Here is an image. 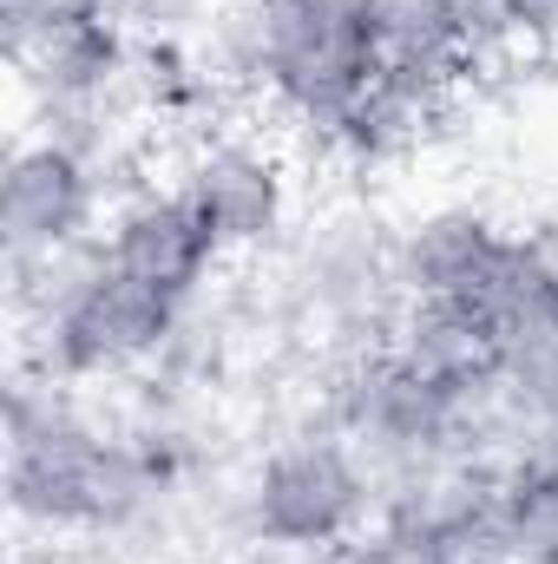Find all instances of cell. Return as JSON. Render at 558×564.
Masks as SVG:
<instances>
[{"instance_id": "1", "label": "cell", "mask_w": 558, "mask_h": 564, "mask_svg": "<svg viewBox=\"0 0 558 564\" xmlns=\"http://www.w3.org/2000/svg\"><path fill=\"white\" fill-rule=\"evenodd\" d=\"M217 53L322 144L382 73L368 0H237L217 20Z\"/></svg>"}, {"instance_id": "2", "label": "cell", "mask_w": 558, "mask_h": 564, "mask_svg": "<svg viewBox=\"0 0 558 564\" xmlns=\"http://www.w3.org/2000/svg\"><path fill=\"white\" fill-rule=\"evenodd\" d=\"M106 433L66 401V381L20 375L7 388V506L26 532H99Z\"/></svg>"}, {"instance_id": "3", "label": "cell", "mask_w": 558, "mask_h": 564, "mask_svg": "<svg viewBox=\"0 0 558 564\" xmlns=\"http://www.w3.org/2000/svg\"><path fill=\"white\" fill-rule=\"evenodd\" d=\"M368 506H375V479L362 466V446L342 426H315L257 459L244 492V525L264 552L329 558L348 532H362Z\"/></svg>"}, {"instance_id": "4", "label": "cell", "mask_w": 558, "mask_h": 564, "mask_svg": "<svg viewBox=\"0 0 558 564\" xmlns=\"http://www.w3.org/2000/svg\"><path fill=\"white\" fill-rule=\"evenodd\" d=\"M178 335H184V302L119 276L99 257L33 322V368L53 381H99L171 355Z\"/></svg>"}, {"instance_id": "5", "label": "cell", "mask_w": 558, "mask_h": 564, "mask_svg": "<svg viewBox=\"0 0 558 564\" xmlns=\"http://www.w3.org/2000/svg\"><path fill=\"white\" fill-rule=\"evenodd\" d=\"M480 408L486 401L427 381L395 348H375V355H355L342 368V381L329 394V426H342L388 473H408V466L460 453L466 433L480 426Z\"/></svg>"}, {"instance_id": "6", "label": "cell", "mask_w": 558, "mask_h": 564, "mask_svg": "<svg viewBox=\"0 0 558 564\" xmlns=\"http://www.w3.org/2000/svg\"><path fill=\"white\" fill-rule=\"evenodd\" d=\"M99 204V177L93 158L66 139H33L13 144L7 171H0V243L7 263H33V257H60L73 243H86Z\"/></svg>"}, {"instance_id": "7", "label": "cell", "mask_w": 558, "mask_h": 564, "mask_svg": "<svg viewBox=\"0 0 558 564\" xmlns=\"http://www.w3.org/2000/svg\"><path fill=\"white\" fill-rule=\"evenodd\" d=\"M99 243H106V263L119 276L144 282L158 295H178V302H191L211 282L217 257H224L184 191H139V197H126Z\"/></svg>"}, {"instance_id": "8", "label": "cell", "mask_w": 558, "mask_h": 564, "mask_svg": "<svg viewBox=\"0 0 558 564\" xmlns=\"http://www.w3.org/2000/svg\"><path fill=\"white\" fill-rule=\"evenodd\" d=\"M184 197L197 204L204 230L217 237V250H257L282 230L289 210V184L282 164L250 139H217L204 144L184 171Z\"/></svg>"}, {"instance_id": "9", "label": "cell", "mask_w": 558, "mask_h": 564, "mask_svg": "<svg viewBox=\"0 0 558 564\" xmlns=\"http://www.w3.org/2000/svg\"><path fill=\"white\" fill-rule=\"evenodd\" d=\"M401 361H415L427 381L493 401L500 394V341L480 322L473 302H447V295H408V308L395 315V341Z\"/></svg>"}, {"instance_id": "10", "label": "cell", "mask_w": 558, "mask_h": 564, "mask_svg": "<svg viewBox=\"0 0 558 564\" xmlns=\"http://www.w3.org/2000/svg\"><path fill=\"white\" fill-rule=\"evenodd\" d=\"M500 243H506V230L493 217H480V210H433V217L408 224L395 237V250H388L395 257V289L466 302L486 282Z\"/></svg>"}, {"instance_id": "11", "label": "cell", "mask_w": 558, "mask_h": 564, "mask_svg": "<svg viewBox=\"0 0 558 564\" xmlns=\"http://www.w3.org/2000/svg\"><path fill=\"white\" fill-rule=\"evenodd\" d=\"M447 99H453V79L382 66L375 86H368V93L348 106V119L335 126L329 151H342L348 164H388V158H408V151L447 119Z\"/></svg>"}, {"instance_id": "12", "label": "cell", "mask_w": 558, "mask_h": 564, "mask_svg": "<svg viewBox=\"0 0 558 564\" xmlns=\"http://www.w3.org/2000/svg\"><path fill=\"white\" fill-rule=\"evenodd\" d=\"M368 33L382 66L395 73H433V79L473 73L466 0H368Z\"/></svg>"}, {"instance_id": "13", "label": "cell", "mask_w": 558, "mask_h": 564, "mask_svg": "<svg viewBox=\"0 0 558 564\" xmlns=\"http://www.w3.org/2000/svg\"><path fill=\"white\" fill-rule=\"evenodd\" d=\"M500 525L519 564H558V453L500 466Z\"/></svg>"}, {"instance_id": "14", "label": "cell", "mask_w": 558, "mask_h": 564, "mask_svg": "<svg viewBox=\"0 0 558 564\" xmlns=\"http://www.w3.org/2000/svg\"><path fill=\"white\" fill-rule=\"evenodd\" d=\"M322 564H460V558L440 532H420L408 519H375V525L348 532Z\"/></svg>"}, {"instance_id": "15", "label": "cell", "mask_w": 558, "mask_h": 564, "mask_svg": "<svg viewBox=\"0 0 558 564\" xmlns=\"http://www.w3.org/2000/svg\"><path fill=\"white\" fill-rule=\"evenodd\" d=\"M519 46H558V0H506Z\"/></svg>"}]
</instances>
